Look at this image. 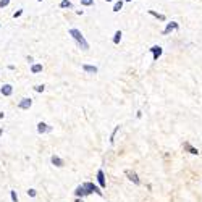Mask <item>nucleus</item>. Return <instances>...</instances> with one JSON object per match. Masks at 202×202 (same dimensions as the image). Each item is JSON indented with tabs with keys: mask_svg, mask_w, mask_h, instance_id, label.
<instances>
[{
	"mask_svg": "<svg viewBox=\"0 0 202 202\" xmlns=\"http://www.w3.org/2000/svg\"><path fill=\"white\" fill-rule=\"evenodd\" d=\"M70 34L73 36V39L78 42V46H79V49H83V50H87L89 49V44L86 42V39L83 37V34H81V31H78V29H70Z\"/></svg>",
	"mask_w": 202,
	"mask_h": 202,
	"instance_id": "1",
	"label": "nucleus"
},
{
	"mask_svg": "<svg viewBox=\"0 0 202 202\" xmlns=\"http://www.w3.org/2000/svg\"><path fill=\"white\" fill-rule=\"evenodd\" d=\"M84 188L87 189V193H89V194H91V193H95V194H99V196H102V194H104L102 191H100L97 186H95L94 183H84Z\"/></svg>",
	"mask_w": 202,
	"mask_h": 202,
	"instance_id": "2",
	"label": "nucleus"
},
{
	"mask_svg": "<svg viewBox=\"0 0 202 202\" xmlns=\"http://www.w3.org/2000/svg\"><path fill=\"white\" fill-rule=\"evenodd\" d=\"M125 175L128 176V179H130V181H133L134 184H141V179L138 178V175L134 171H131V170H126L125 171Z\"/></svg>",
	"mask_w": 202,
	"mask_h": 202,
	"instance_id": "3",
	"label": "nucleus"
},
{
	"mask_svg": "<svg viewBox=\"0 0 202 202\" xmlns=\"http://www.w3.org/2000/svg\"><path fill=\"white\" fill-rule=\"evenodd\" d=\"M37 131L39 133H41V134H44V133H50V131H52V126H49L47 125V123H39V125H37Z\"/></svg>",
	"mask_w": 202,
	"mask_h": 202,
	"instance_id": "4",
	"label": "nucleus"
},
{
	"mask_svg": "<svg viewBox=\"0 0 202 202\" xmlns=\"http://www.w3.org/2000/svg\"><path fill=\"white\" fill-rule=\"evenodd\" d=\"M97 179H99L100 188H102V189L107 188V181H105V178H104V171H102V170H99V171H97Z\"/></svg>",
	"mask_w": 202,
	"mask_h": 202,
	"instance_id": "5",
	"label": "nucleus"
},
{
	"mask_svg": "<svg viewBox=\"0 0 202 202\" xmlns=\"http://www.w3.org/2000/svg\"><path fill=\"white\" fill-rule=\"evenodd\" d=\"M31 105H32V100H31V99H23V100L20 102L18 107H20L21 110H28V108L31 107Z\"/></svg>",
	"mask_w": 202,
	"mask_h": 202,
	"instance_id": "6",
	"label": "nucleus"
},
{
	"mask_svg": "<svg viewBox=\"0 0 202 202\" xmlns=\"http://www.w3.org/2000/svg\"><path fill=\"white\" fill-rule=\"evenodd\" d=\"M75 194L78 196V197H79V196H81V197H83V196H87L89 193H87V189H86V188H84V184H81V186H78V188H76V191H75Z\"/></svg>",
	"mask_w": 202,
	"mask_h": 202,
	"instance_id": "7",
	"label": "nucleus"
},
{
	"mask_svg": "<svg viewBox=\"0 0 202 202\" xmlns=\"http://www.w3.org/2000/svg\"><path fill=\"white\" fill-rule=\"evenodd\" d=\"M0 92H2L3 95H12V92H13V87L10 86V84H5V86H2V89H0Z\"/></svg>",
	"mask_w": 202,
	"mask_h": 202,
	"instance_id": "8",
	"label": "nucleus"
},
{
	"mask_svg": "<svg viewBox=\"0 0 202 202\" xmlns=\"http://www.w3.org/2000/svg\"><path fill=\"white\" fill-rule=\"evenodd\" d=\"M50 162H52V163H53L55 167H58V168L65 165V163H63V160H61L58 155H52V159H50Z\"/></svg>",
	"mask_w": 202,
	"mask_h": 202,
	"instance_id": "9",
	"label": "nucleus"
},
{
	"mask_svg": "<svg viewBox=\"0 0 202 202\" xmlns=\"http://www.w3.org/2000/svg\"><path fill=\"white\" fill-rule=\"evenodd\" d=\"M152 53H154V60H159V57L162 55V47H159V46H154L152 49Z\"/></svg>",
	"mask_w": 202,
	"mask_h": 202,
	"instance_id": "10",
	"label": "nucleus"
},
{
	"mask_svg": "<svg viewBox=\"0 0 202 202\" xmlns=\"http://www.w3.org/2000/svg\"><path fill=\"white\" fill-rule=\"evenodd\" d=\"M184 149L189 150V154H193V155H197V154H199V150L196 149V147H193V145H191L189 142H184Z\"/></svg>",
	"mask_w": 202,
	"mask_h": 202,
	"instance_id": "11",
	"label": "nucleus"
},
{
	"mask_svg": "<svg viewBox=\"0 0 202 202\" xmlns=\"http://www.w3.org/2000/svg\"><path fill=\"white\" fill-rule=\"evenodd\" d=\"M83 70L86 73H92V75L97 73V68H95V66H91V65H83Z\"/></svg>",
	"mask_w": 202,
	"mask_h": 202,
	"instance_id": "12",
	"label": "nucleus"
},
{
	"mask_svg": "<svg viewBox=\"0 0 202 202\" xmlns=\"http://www.w3.org/2000/svg\"><path fill=\"white\" fill-rule=\"evenodd\" d=\"M176 28H178V24H176V23H170V24H168V26L165 28V31H163V32H165V34H168V32H170L171 29H176Z\"/></svg>",
	"mask_w": 202,
	"mask_h": 202,
	"instance_id": "13",
	"label": "nucleus"
},
{
	"mask_svg": "<svg viewBox=\"0 0 202 202\" xmlns=\"http://www.w3.org/2000/svg\"><path fill=\"white\" fill-rule=\"evenodd\" d=\"M31 71H32V73H41V71H42V65H32Z\"/></svg>",
	"mask_w": 202,
	"mask_h": 202,
	"instance_id": "14",
	"label": "nucleus"
},
{
	"mask_svg": "<svg viewBox=\"0 0 202 202\" xmlns=\"http://www.w3.org/2000/svg\"><path fill=\"white\" fill-rule=\"evenodd\" d=\"M120 41H121V32H120V31H116V32H115V37H113V42H115V44H118Z\"/></svg>",
	"mask_w": 202,
	"mask_h": 202,
	"instance_id": "15",
	"label": "nucleus"
},
{
	"mask_svg": "<svg viewBox=\"0 0 202 202\" xmlns=\"http://www.w3.org/2000/svg\"><path fill=\"white\" fill-rule=\"evenodd\" d=\"M121 7H123V2H116V3H115V7H113V12H120Z\"/></svg>",
	"mask_w": 202,
	"mask_h": 202,
	"instance_id": "16",
	"label": "nucleus"
},
{
	"mask_svg": "<svg viewBox=\"0 0 202 202\" xmlns=\"http://www.w3.org/2000/svg\"><path fill=\"white\" fill-rule=\"evenodd\" d=\"M60 5H61V8H71V3L68 2V0H63Z\"/></svg>",
	"mask_w": 202,
	"mask_h": 202,
	"instance_id": "17",
	"label": "nucleus"
},
{
	"mask_svg": "<svg viewBox=\"0 0 202 202\" xmlns=\"http://www.w3.org/2000/svg\"><path fill=\"white\" fill-rule=\"evenodd\" d=\"M118 130H120V126H116L115 130H113V133H112V136H110V142H113V141H115V134L118 133Z\"/></svg>",
	"mask_w": 202,
	"mask_h": 202,
	"instance_id": "18",
	"label": "nucleus"
},
{
	"mask_svg": "<svg viewBox=\"0 0 202 202\" xmlns=\"http://www.w3.org/2000/svg\"><path fill=\"white\" fill-rule=\"evenodd\" d=\"M10 196H12V200L13 202H18V196H16L15 191H10Z\"/></svg>",
	"mask_w": 202,
	"mask_h": 202,
	"instance_id": "19",
	"label": "nucleus"
},
{
	"mask_svg": "<svg viewBox=\"0 0 202 202\" xmlns=\"http://www.w3.org/2000/svg\"><path fill=\"white\" fill-rule=\"evenodd\" d=\"M36 189H28V196H31V197H36Z\"/></svg>",
	"mask_w": 202,
	"mask_h": 202,
	"instance_id": "20",
	"label": "nucleus"
},
{
	"mask_svg": "<svg viewBox=\"0 0 202 202\" xmlns=\"http://www.w3.org/2000/svg\"><path fill=\"white\" fill-rule=\"evenodd\" d=\"M10 3V0H0V8H3V7H7V5Z\"/></svg>",
	"mask_w": 202,
	"mask_h": 202,
	"instance_id": "21",
	"label": "nucleus"
},
{
	"mask_svg": "<svg viewBox=\"0 0 202 202\" xmlns=\"http://www.w3.org/2000/svg\"><path fill=\"white\" fill-rule=\"evenodd\" d=\"M150 15L157 16V18H159V20H165V16H163V15H159V13H155V12H150Z\"/></svg>",
	"mask_w": 202,
	"mask_h": 202,
	"instance_id": "22",
	"label": "nucleus"
},
{
	"mask_svg": "<svg viewBox=\"0 0 202 202\" xmlns=\"http://www.w3.org/2000/svg\"><path fill=\"white\" fill-rule=\"evenodd\" d=\"M34 89H36L37 92H44V89H46V87H44V86H41V84H39V86H36Z\"/></svg>",
	"mask_w": 202,
	"mask_h": 202,
	"instance_id": "23",
	"label": "nucleus"
},
{
	"mask_svg": "<svg viewBox=\"0 0 202 202\" xmlns=\"http://www.w3.org/2000/svg\"><path fill=\"white\" fill-rule=\"evenodd\" d=\"M83 5H92V0H81Z\"/></svg>",
	"mask_w": 202,
	"mask_h": 202,
	"instance_id": "24",
	"label": "nucleus"
},
{
	"mask_svg": "<svg viewBox=\"0 0 202 202\" xmlns=\"http://www.w3.org/2000/svg\"><path fill=\"white\" fill-rule=\"evenodd\" d=\"M75 202H83V200H79V199H76V200H75Z\"/></svg>",
	"mask_w": 202,
	"mask_h": 202,
	"instance_id": "25",
	"label": "nucleus"
},
{
	"mask_svg": "<svg viewBox=\"0 0 202 202\" xmlns=\"http://www.w3.org/2000/svg\"><path fill=\"white\" fill-rule=\"evenodd\" d=\"M107 2H112V0H107Z\"/></svg>",
	"mask_w": 202,
	"mask_h": 202,
	"instance_id": "26",
	"label": "nucleus"
},
{
	"mask_svg": "<svg viewBox=\"0 0 202 202\" xmlns=\"http://www.w3.org/2000/svg\"><path fill=\"white\" fill-rule=\"evenodd\" d=\"M39 2H42V0H39Z\"/></svg>",
	"mask_w": 202,
	"mask_h": 202,
	"instance_id": "27",
	"label": "nucleus"
},
{
	"mask_svg": "<svg viewBox=\"0 0 202 202\" xmlns=\"http://www.w3.org/2000/svg\"><path fill=\"white\" fill-rule=\"evenodd\" d=\"M128 2H130V0H128Z\"/></svg>",
	"mask_w": 202,
	"mask_h": 202,
	"instance_id": "28",
	"label": "nucleus"
}]
</instances>
